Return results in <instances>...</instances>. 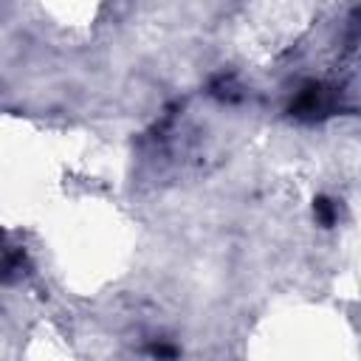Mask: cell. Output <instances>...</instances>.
<instances>
[{"mask_svg":"<svg viewBox=\"0 0 361 361\" xmlns=\"http://www.w3.org/2000/svg\"><path fill=\"white\" fill-rule=\"evenodd\" d=\"M336 102H338V96H336L333 87L313 82V85H307V87L299 90V96L290 104V113L296 118H302V121H316V118L330 116L336 110Z\"/></svg>","mask_w":361,"mask_h":361,"instance_id":"6da1fadb","label":"cell"},{"mask_svg":"<svg viewBox=\"0 0 361 361\" xmlns=\"http://www.w3.org/2000/svg\"><path fill=\"white\" fill-rule=\"evenodd\" d=\"M313 214H316V220L322 223V226H333L336 223V203L333 200H327V197H319L316 203H313Z\"/></svg>","mask_w":361,"mask_h":361,"instance_id":"7a4b0ae2","label":"cell"},{"mask_svg":"<svg viewBox=\"0 0 361 361\" xmlns=\"http://www.w3.org/2000/svg\"><path fill=\"white\" fill-rule=\"evenodd\" d=\"M152 355H166V358H172L175 350H172V347H164V344H155V347H152Z\"/></svg>","mask_w":361,"mask_h":361,"instance_id":"3957f363","label":"cell"}]
</instances>
